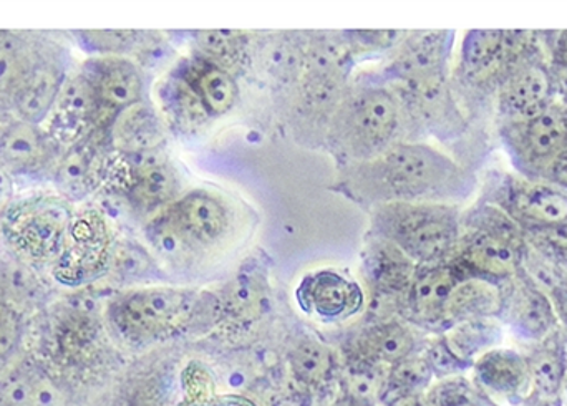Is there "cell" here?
<instances>
[{
  "label": "cell",
  "instance_id": "1",
  "mask_svg": "<svg viewBox=\"0 0 567 406\" xmlns=\"http://www.w3.org/2000/svg\"><path fill=\"white\" fill-rule=\"evenodd\" d=\"M475 173L425 143H396L350 171L347 188L377 206L390 202L453 205L476 191Z\"/></svg>",
  "mask_w": 567,
  "mask_h": 406
},
{
  "label": "cell",
  "instance_id": "2",
  "mask_svg": "<svg viewBox=\"0 0 567 406\" xmlns=\"http://www.w3.org/2000/svg\"><path fill=\"white\" fill-rule=\"evenodd\" d=\"M375 229L415 264H440L450 261L462 238V212L439 202H390L377 206Z\"/></svg>",
  "mask_w": 567,
  "mask_h": 406
},
{
  "label": "cell",
  "instance_id": "3",
  "mask_svg": "<svg viewBox=\"0 0 567 406\" xmlns=\"http://www.w3.org/2000/svg\"><path fill=\"white\" fill-rule=\"evenodd\" d=\"M196 308V292L173 288L140 289L115 299L110 304L109 319L122 337L146 342L185 327Z\"/></svg>",
  "mask_w": 567,
  "mask_h": 406
},
{
  "label": "cell",
  "instance_id": "4",
  "mask_svg": "<svg viewBox=\"0 0 567 406\" xmlns=\"http://www.w3.org/2000/svg\"><path fill=\"white\" fill-rule=\"evenodd\" d=\"M498 135L518 175L543 181L556 156L567 149V103L558 100L529 118L503 119Z\"/></svg>",
  "mask_w": 567,
  "mask_h": 406
},
{
  "label": "cell",
  "instance_id": "5",
  "mask_svg": "<svg viewBox=\"0 0 567 406\" xmlns=\"http://www.w3.org/2000/svg\"><path fill=\"white\" fill-rule=\"evenodd\" d=\"M402 116L403 106L395 93L365 90L347 100L337 113V136L352 155L372 159L392 146Z\"/></svg>",
  "mask_w": 567,
  "mask_h": 406
},
{
  "label": "cell",
  "instance_id": "6",
  "mask_svg": "<svg viewBox=\"0 0 567 406\" xmlns=\"http://www.w3.org/2000/svg\"><path fill=\"white\" fill-rule=\"evenodd\" d=\"M73 215L59 199L33 198L3 215L7 241L19 254L32 261L59 259L72 226Z\"/></svg>",
  "mask_w": 567,
  "mask_h": 406
},
{
  "label": "cell",
  "instance_id": "7",
  "mask_svg": "<svg viewBox=\"0 0 567 406\" xmlns=\"http://www.w3.org/2000/svg\"><path fill=\"white\" fill-rule=\"evenodd\" d=\"M485 201L503 209L526 236L567 225V192L549 183L499 176Z\"/></svg>",
  "mask_w": 567,
  "mask_h": 406
},
{
  "label": "cell",
  "instance_id": "8",
  "mask_svg": "<svg viewBox=\"0 0 567 406\" xmlns=\"http://www.w3.org/2000/svg\"><path fill=\"white\" fill-rule=\"evenodd\" d=\"M558 89L542 46L506 72L496 89V113L503 119L529 118L558 102Z\"/></svg>",
  "mask_w": 567,
  "mask_h": 406
},
{
  "label": "cell",
  "instance_id": "9",
  "mask_svg": "<svg viewBox=\"0 0 567 406\" xmlns=\"http://www.w3.org/2000/svg\"><path fill=\"white\" fill-rule=\"evenodd\" d=\"M109 258L110 232L106 222L96 212L85 211L73 218L53 274L62 284H86L105 271Z\"/></svg>",
  "mask_w": 567,
  "mask_h": 406
},
{
  "label": "cell",
  "instance_id": "10",
  "mask_svg": "<svg viewBox=\"0 0 567 406\" xmlns=\"http://www.w3.org/2000/svg\"><path fill=\"white\" fill-rule=\"evenodd\" d=\"M526 248L478 229H463L450 262L465 278L503 285L522 269Z\"/></svg>",
  "mask_w": 567,
  "mask_h": 406
},
{
  "label": "cell",
  "instance_id": "11",
  "mask_svg": "<svg viewBox=\"0 0 567 406\" xmlns=\"http://www.w3.org/2000/svg\"><path fill=\"white\" fill-rule=\"evenodd\" d=\"M525 341L543 342L558 329L555 305L523 269L502 285V304L496 315Z\"/></svg>",
  "mask_w": 567,
  "mask_h": 406
},
{
  "label": "cell",
  "instance_id": "12",
  "mask_svg": "<svg viewBox=\"0 0 567 406\" xmlns=\"http://www.w3.org/2000/svg\"><path fill=\"white\" fill-rule=\"evenodd\" d=\"M395 95L399 96L403 110L433 135L455 138L468 126L450 90L449 76L396 83Z\"/></svg>",
  "mask_w": 567,
  "mask_h": 406
},
{
  "label": "cell",
  "instance_id": "13",
  "mask_svg": "<svg viewBox=\"0 0 567 406\" xmlns=\"http://www.w3.org/2000/svg\"><path fill=\"white\" fill-rule=\"evenodd\" d=\"M455 45L452 30H419L406 33L390 62V76L396 83L449 76L450 59Z\"/></svg>",
  "mask_w": 567,
  "mask_h": 406
},
{
  "label": "cell",
  "instance_id": "14",
  "mask_svg": "<svg viewBox=\"0 0 567 406\" xmlns=\"http://www.w3.org/2000/svg\"><path fill=\"white\" fill-rule=\"evenodd\" d=\"M300 305L326 321H342L362 309V289L357 282L333 271L306 275L296 291Z\"/></svg>",
  "mask_w": 567,
  "mask_h": 406
},
{
  "label": "cell",
  "instance_id": "15",
  "mask_svg": "<svg viewBox=\"0 0 567 406\" xmlns=\"http://www.w3.org/2000/svg\"><path fill=\"white\" fill-rule=\"evenodd\" d=\"M166 221L183 238L212 246L228 232L229 211L216 196L193 191L169 206Z\"/></svg>",
  "mask_w": 567,
  "mask_h": 406
},
{
  "label": "cell",
  "instance_id": "16",
  "mask_svg": "<svg viewBox=\"0 0 567 406\" xmlns=\"http://www.w3.org/2000/svg\"><path fill=\"white\" fill-rule=\"evenodd\" d=\"M89 79L99 102L100 113L123 112L142 98L143 76L138 66L120 56L96 60L86 66Z\"/></svg>",
  "mask_w": 567,
  "mask_h": 406
},
{
  "label": "cell",
  "instance_id": "17",
  "mask_svg": "<svg viewBox=\"0 0 567 406\" xmlns=\"http://www.w3.org/2000/svg\"><path fill=\"white\" fill-rule=\"evenodd\" d=\"M465 275L452 264L420 266L409 289V304L413 314L429 324H443L446 304Z\"/></svg>",
  "mask_w": 567,
  "mask_h": 406
},
{
  "label": "cell",
  "instance_id": "18",
  "mask_svg": "<svg viewBox=\"0 0 567 406\" xmlns=\"http://www.w3.org/2000/svg\"><path fill=\"white\" fill-rule=\"evenodd\" d=\"M63 83V70L53 60L30 63L25 76L12 95L13 110L20 119L30 125L42 123L52 113Z\"/></svg>",
  "mask_w": 567,
  "mask_h": 406
},
{
  "label": "cell",
  "instance_id": "19",
  "mask_svg": "<svg viewBox=\"0 0 567 406\" xmlns=\"http://www.w3.org/2000/svg\"><path fill=\"white\" fill-rule=\"evenodd\" d=\"M475 378L482 388L506 400H525L532 388L528 361L509 348H493L473 364Z\"/></svg>",
  "mask_w": 567,
  "mask_h": 406
},
{
  "label": "cell",
  "instance_id": "20",
  "mask_svg": "<svg viewBox=\"0 0 567 406\" xmlns=\"http://www.w3.org/2000/svg\"><path fill=\"white\" fill-rule=\"evenodd\" d=\"M52 132L62 142L75 139L99 118L100 108L89 79L83 73L66 80L53 105Z\"/></svg>",
  "mask_w": 567,
  "mask_h": 406
},
{
  "label": "cell",
  "instance_id": "21",
  "mask_svg": "<svg viewBox=\"0 0 567 406\" xmlns=\"http://www.w3.org/2000/svg\"><path fill=\"white\" fill-rule=\"evenodd\" d=\"M49 142L35 125L20 119L0 129V163L10 171L39 168L49 158Z\"/></svg>",
  "mask_w": 567,
  "mask_h": 406
},
{
  "label": "cell",
  "instance_id": "22",
  "mask_svg": "<svg viewBox=\"0 0 567 406\" xmlns=\"http://www.w3.org/2000/svg\"><path fill=\"white\" fill-rule=\"evenodd\" d=\"M0 406H65V395L39 368H19L0 381Z\"/></svg>",
  "mask_w": 567,
  "mask_h": 406
},
{
  "label": "cell",
  "instance_id": "23",
  "mask_svg": "<svg viewBox=\"0 0 567 406\" xmlns=\"http://www.w3.org/2000/svg\"><path fill=\"white\" fill-rule=\"evenodd\" d=\"M502 304V285L482 281V279H465L456 285L445 309L443 324L452 325L475 319L496 317Z\"/></svg>",
  "mask_w": 567,
  "mask_h": 406
},
{
  "label": "cell",
  "instance_id": "24",
  "mask_svg": "<svg viewBox=\"0 0 567 406\" xmlns=\"http://www.w3.org/2000/svg\"><path fill=\"white\" fill-rule=\"evenodd\" d=\"M113 145L126 153H143L162 145V122L146 105L130 106L118 113L112 126Z\"/></svg>",
  "mask_w": 567,
  "mask_h": 406
},
{
  "label": "cell",
  "instance_id": "25",
  "mask_svg": "<svg viewBox=\"0 0 567 406\" xmlns=\"http://www.w3.org/2000/svg\"><path fill=\"white\" fill-rule=\"evenodd\" d=\"M529 367L533 395L543 400L553 402L561 395L565 385L567 365L565 348L558 335H549L526 357Z\"/></svg>",
  "mask_w": 567,
  "mask_h": 406
},
{
  "label": "cell",
  "instance_id": "26",
  "mask_svg": "<svg viewBox=\"0 0 567 406\" xmlns=\"http://www.w3.org/2000/svg\"><path fill=\"white\" fill-rule=\"evenodd\" d=\"M357 347L362 361L377 365H396L412 355L415 337L405 325L385 322L363 332Z\"/></svg>",
  "mask_w": 567,
  "mask_h": 406
},
{
  "label": "cell",
  "instance_id": "27",
  "mask_svg": "<svg viewBox=\"0 0 567 406\" xmlns=\"http://www.w3.org/2000/svg\"><path fill=\"white\" fill-rule=\"evenodd\" d=\"M443 339L463 362L473 367L482 355L493 351L502 342L503 325L496 317L460 322L452 325Z\"/></svg>",
  "mask_w": 567,
  "mask_h": 406
},
{
  "label": "cell",
  "instance_id": "28",
  "mask_svg": "<svg viewBox=\"0 0 567 406\" xmlns=\"http://www.w3.org/2000/svg\"><path fill=\"white\" fill-rule=\"evenodd\" d=\"M185 80L198 93L209 115L229 112L238 98V85L231 73L213 63H198Z\"/></svg>",
  "mask_w": 567,
  "mask_h": 406
},
{
  "label": "cell",
  "instance_id": "29",
  "mask_svg": "<svg viewBox=\"0 0 567 406\" xmlns=\"http://www.w3.org/2000/svg\"><path fill=\"white\" fill-rule=\"evenodd\" d=\"M369 268L372 279L386 291H406L415 278L416 264L403 254L399 248L383 241L377 244L369 256Z\"/></svg>",
  "mask_w": 567,
  "mask_h": 406
},
{
  "label": "cell",
  "instance_id": "30",
  "mask_svg": "<svg viewBox=\"0 0 567 406\" xmlns=\"http://www.w3.org/2000/svg\"><path fill=\"white\" fill-rule=\"evenodd\" d=\"M178 181L175 171L166 163H148L136 171L132 196L140 206L155 208L175 198Z\"/></svg>",
  "mask_w": 567,
  "mask_h": 406
},
{
  "label": "cell",
  "instance_id": "31",
  "mask_svg": "<svg viewBox=\"0 0 567 406\" xmlns=\"http://www.w3.org/2000/svg\"><path fill=\"white\" fill-rule=\"evenodd\" d=\"M289 362L297 381L309 387L322 385L332 374V354L326 345L312 339L300 341L290 352Z\"/></svg>",
  "mask_w": 567,
  "mask_h": 406
},
{
  "label": "cell",
  "instance_id": "32",
  "mask_svg": "<svg viewBox=\"0 0 567 406\" xmlns=\"http://www.w3.org/2000/svg\"><path fill=\"white\" fill-rule=\"evenodd\" d=\"M259 65L262 72L278 82L289 83L299 79L306 59L303 52L292 40H269L259 52Z\"/></svg>",
  "mask_w": 567,
  "mask_h": 406
},
{
  "label": "cell",
  "instance_id": "33",
  "mask_svg": "<svg viewBox=\"0 0 567 406\" xmlns=\"http://www.w3.org/2000/svg\"><path fill=\"white\" fill-rule=\"evenodd\" d=\"M350 53L352 52L346 40L333 35H320L319 39L310 42L303 59L310 73L342 76V70L349 63Z\"/></svg>",
  "mask_w": 567,
  "mask_h": 406
},
{
  "label": "cell",
  "instance_id": "34",
  "mask_svg": "<svg viewBox=\"0 0 567 406\" xmlns=\"http://www.w3.org/2000/svg\"><path fill=\"white\" fill-rule=\"evenodd\" d=\"M379 367L380 365L360 358L357 364L347 368L343 387L352 404L369 406L382 394L385 378Z\"/></svg>",
  "mask_w": 567,
  "mask_h": 406
},
{
  "label": "cell",
  "instance_id": "35",
  "mask_svg": "<svg viewBox=\"0 0 567 406\" xmlns=\"http://www.w3.org/2000/svg\"><path fill=\"white\" fill-rule=\"evenodd\" d=\"M163 103L175 116L176 122L183 123V125H199L209 115L198 93L185 79L176 80L166 86L165 93H163Z\"/></svg>",
  "mask_w": 567,
  "mask_h": 406
},
{
  "label": "cell",
  "instance_id": "36",
  "mask_svg": "<svg viewBox=\"0 0 567 406\" xmlns=\"http://www.w3.org/2000/svg\"><path fill=\"white\" fill-rule=\"evenodd\" d=\"M196 43L199 50L208 56L213 65L228 70L241 59L243 33L229 30H202L196 32Z\"/></svg>",
  "mask_w": 567,
  "mask_h": 406
},
{
  "label": "cell",
  "instance_id": "37",
  "mask_svg": "<svg viewBox=\"0 0 567 406\" xmlns=\"http://www.w3.org/2000/svg\"><path fill=\"white\" fill-rule=\"evenodd\" d=\"M29 66L20 40L0 33V98L7 95L12 98Z\"/></svg>",
  "mask_w": 567,
  "mask_h": 406
},
{
  "label": "cell",
  "instance_id": "38",
  "mask_svg": "<svg viewBox=\"0 0 567 406\" xmlns=\"http://www.w3.org/2000/svg\"><path fill=\"white\" fill-rule=\"evenodd\" d=\"M390 381L403 391V394H415L420 388L426 387L432 381L433 372L425 357H412L410 355L400 364L393 365Z\"/></svg>",
  "mask_w": 567,
  "mask_h": 406
},
{
  "label": "cell",
  "instance_id": "39",
  "mask_svg": "<svg viewBox=\"0 0 567 406\" xmlns=\"http://www.w3.org/2000/svg\"><path fill=\"white\" fill-rule=\"evenodd\" d=\"M22 335V315L10 302L0 299V364L19 348Z\"/></svg>",
  "mask_w": 567,
  "mask_h": 406
},
{
  "label": "cell",
  "instance_id": "40",
  "mask_svg": "<svg viewBox=\"0 0 567 406\" xmlns=\"http://www.w3.org/2000/svg\"><path fill=\"white\" fill-rule=\"evenodd\" d=\"M350 52H375V50L389 49L395 43L403 42L406 32L399 30H352L343 33Z\"/></svg>",
  "mask_w": 567,
  "mask_h": 406
},
{
  "label": "cell",
  "instance_id": "41",
  "mask_svg": "<svg viewBox=\"0 0 567 406\" xmlns=\"http://www.w3.org/2000/svg\"><path fill=\"white\" fill-rule=\"evenodd\" d=\"M549 40H543L548 46L549 69L555 76L556 89H558V98L567 103V30L561 32H548Z\"/></svg>",
  "mask_w": 567,
  "mask_h": 406
},
{
  "label": "cell",
  "instance_id": "42",
  "mask_svg": "<svg viewBox=\"0 0 567 406\" xmlns=\"http://www.w3.org/2000/svg\"><path fill=\"white\" fill-rule=\"evenodd\" d=\"M82 42L85 43L86 49L100 53H116L125 52L130 46L135 45L138 40V32L133 30H100V32H83Z\"/></svg>",
  "mask_w": 567,
  "mask_h": 406
},
{
  "label": "cell",
  "instance_id": "43",
  "mask_svg": "<svg viewBox=\"0 0 567 406\" xmlns=\"http://www.w3.org/2000/svg\"><path fill=\"white\" fill-rule=\"evenodd\" d=\"M425 358L430 368H432L433 375H439V377H452V375L462 374L466 368L472 367L450 348L443 337L430 345Z\"/></svg>",
  "mask_w": 567,
  "mask_h": 406
},
{
  "label": "cell",
  "instance_id": "44",
  "mask_svg": "<svg viewBox=\"0 0 567 406\" xmlns=\"http://www.w3.org/2000/svg\"><path fill=\"white\" fill-rule=\"evenodd\" d=\"M92 169V155L86 149L76 148L70 152V155L63 159L59 169L60 183L63 188L79 189L85 188L86 179Z\"/></svg>",
  "mask_w": 567,
  "mask_h": 406
},
{
  "label": "cell",
  "instance_id": "45",
  "mask_svg": "<svg viewBox=\"0 0 567 406\" xmlns=\"http://www.w3.org/2000/svg\"><path fill=\"white\" fill-rule=\"evenodd\" d=\"M433 406H485L462 382H449L435 391Z\"/></svg>",
  "mask_w": 567,
  "mask_h": 406
},
{
  "label": "cell",
  "instance_id": "46",
  "mask_svg": "<svg viewBox=\"0 0 567 406\" xmlns=\"http://www.w3.org/2000/svg\"><path fill=\"white\" fill-rule=\"evenodd\" d=\"M229 304H231V309L236 314H255L258 311L259 292L249 282H239L235 291H233Z\"/></svg>",
  "mask_w": 567,
  "mask_h": 406
},
{
  "label": "cell",
  "instance_id": "47",
  "mask_svg": "<svg viewBox=\"0 0 567 406\" xmlns=\"http://www.w3.org/2000/svg\"><path fill=\"white\" fill-rule=\"evenodd\" d=\"M543 181L567 192V149L561 155L556 156L555 162L546 169Z\"/></svg>",
  "mask_w": 567,
  "mask_h": 406
},
{
  "label": "cell",
  "instance_id": "48",
  "mask_svg": "<svg viewBox=\"0 0 567 406\" xmlns=\"http://www.w3.org/2000/svg\"><path fill=\"white\" fill-rule=\"evenodd\" d=\"M549 299H551L553 305H555L558 321L565 325L567 332V285H565V288L556 289L555 292L549 294Z\"/></svg>",
  "mask_w": 567,
  "mask_h": 406
},
{
  "label": "cell",
  "instance_id": "49",
  "mask_svg": "<svg viewBox=\"0 0 567 406\" xmlns=\"http://www.w3.org/2000/svg\"><path fill=\"white\" fill-rule=\"evenodd\" d=\"M389 406H423L419 397L413 394H400Z\"/></svg>",
  "mask_w": 567,
  "mask_h": 406
},
{
  "label": "cell",
  "instance_id": "50",
  "mask_svg": "<svg viewBox=\"0 0 567 406\" xmlns=\"http://www.w3.org/2000/svg\"><path fill=\"white\" fill-rule=\"evenodd\" d=\"M9 178H7V175L6 173H3V169L0 168V206H2V202L6 201L7 196H9Z\"/></svg>",
  "mask_w": 567,
  "mask_h": 406
},
{
  "label": "cell",
  "instance_id": "51",
  "mask_svg": "<svg viewBox=\"0 0 567 406\" xmlns=\"http://www.w3.org/2000/svg\"><path fill=\"white\" fill-rule=\"evenodd\" d=\"M516 406H549V402L543 400V398L533 395V397H528L525 398V400L518 402V405Z\"/></svg>",
  "mask_w": 567,
  "mask_h": 406
},
{
  "label": "cell",
  "instance_id": "52",
  "mask_svg": "<svg viewBox=\"0 0 567 406\" xmlns=\"http://www.w3.org/2000/svg\"><path fill=\"white\" fill-rule=\"evenodd\" d=\"M546 254H549V252H546ZM549 256H551V258H555L556 261L561 262V264L565 266V268L567 269V249H565V251L553 252V254Z\"/></svg>",
  "mask_w": 567,
  "mask_h": 406
},
{
  "label": "cell",
  "instance_id": "53",
  "mask_svg": "<svg viewBox=\"0 0 567 406\" xmlns=\"http://www.w3.org/2000/svg\"><path fill=\"white\" fill-rule=\"evenodd\" d=\"M278 406H300V405L297 404V402L286 400V402H282V404L278 405Z\"/></svg>",
  "mask_w": 567,
  "mask_h": 406
},
{
  "label": "cell",
  "instance_id": "54",
  "mask_svg": "<svg viewBox=\"0 0 567 406\" xmlns=\"http://www.w3.org/2000/svg\"><path fill=\"white\" fill-rule=\"evenodd\" d=\"M563 392H565V397L567 398V374H566L565 385H563L561 394H563Z\"/></svg>",
  "mask_w": 567,
  "mask_h": 406
},
{
  "label": "cell",
  "instance_id": "55",
  "mask_svg": "<svg viewBox=\"0 0 567 406\" xmlns=\"http://www.w3.org/2000/svg\"><path fill=\"white\" fill-rule=\"evenodd\" d=\"M350 406H362V405L352 404V405H350Z\"/></svg>",
  "mask_w": 567,
  "mask_h": 406
}]
</instances>
